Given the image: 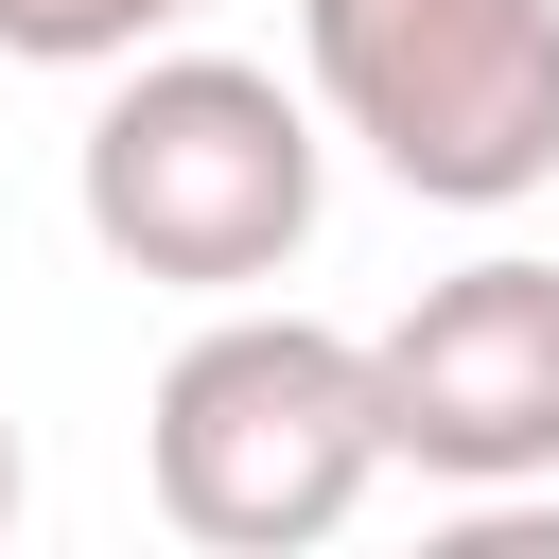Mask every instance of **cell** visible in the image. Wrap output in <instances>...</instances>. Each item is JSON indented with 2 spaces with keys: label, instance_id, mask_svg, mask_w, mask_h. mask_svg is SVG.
Here are the masks:
<instances>
[{
  "label": "cell",
  "instance_id": "cell-1",
  "mask_svg": "<svg viewBox=\"0 0 559 559\" xmlns=\"http://www.w3.org/2000/svg\"><path fill=\"white\" fill-rule=\"evenodd\" d=\"M70 210L157 297H262L332 210V140H314V105L280 70L140 35L105 70V105H87V140H70Z\"/></svg>",
  "mask_w": 559,
  "mask_h": 559
},
{
  "label": "cell",
  "instance_id": "cell-2",
  "mask_svg": "<svg viewBox=\"0 0 559 559\" xmlns=\"http://www.w3.org/2000/svg\"><path fill=\"white\" fill-rule=\"evenodd\" d=\"M140 472H157V524L210 542V559H297V542H332V524L384 489V384H367V332L227 297V314L157 367V402H140Z\"/></svg>",
  "mask_w": 559,
  "mask_h": 559
},
{
  "label": "cell",
  "instance_id": "cell-3",
  "mask_svg": "<svg viewBox=\"0 0 559 559\" xmlns=\"http://www.w3.org/2000/svg\"><path fill=\"white\" fill-rule=\"evenodd\" d=\"M297 70L419 210H524L559 175V0H297Z\"/></svg>",
  "mask_w": 559,
  "mask_h": 559
},
{
  "label": "cell",
  "instance_id": "cell-4",
  "mask_svg": "<svg viewBox=\"0 0 559 559\" xmlns=\"http://www.w3.org/2000/svg\"><path fill=\"white\" fill-rule=\"evenodd\" d=\"M367 384H384V472L419 489H542L559 472V262L489 245L454 280H419L384 332H367Z\"/></svg>",
  "mask_w": 559,
  "mask_h": 559
},
{
  "label": "cell",
  "instance_id": "cell-5",
  "mask_svg": "<svg viewBox=\"0 0 559 559\" xmlns=\"http://www.w3.org/2000/svg\"><path fill=\"white\" fill-rule=\"evenodd\" d=\"M175 17H210V0H0V52H17V70H122V52L175 35Z\"/></svg>",
  "mask_w": 559,
  "mask_h": 559
},
{
  "label": "cell",
  "instance_id": "cell-6",
  "mask_svg": "<svg viewBox=\"0 0 559 559\" xmlns=\"http://www.w3.org/2000/svg\"><path fill=\"white\" fill-rule=\"evenodd\" d=\"M17 489H35V454H17V402H0V524H17Z\"/></svg>",
  "mask_w": 559,
  "mask_h": 559
}]
</instances>
